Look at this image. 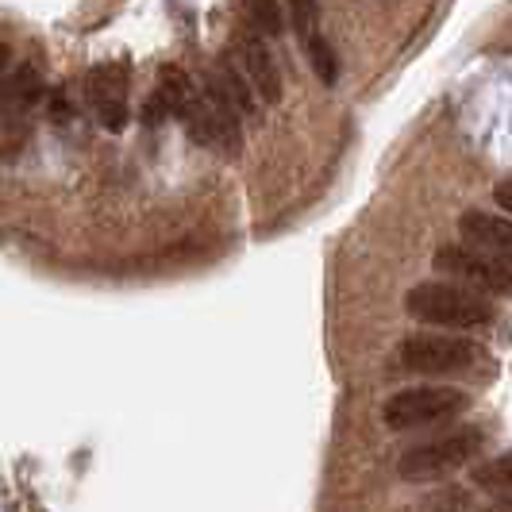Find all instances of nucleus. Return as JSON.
Wrapping results in <instances>:
<instances>
[{
    "mask_svg": "<svg viewBox=\"0 0 512 512\" xmlns=\"http://www.w3.org/2000/svg\"><path fill=\"white\" fill-rule=\"evenodd\" d=\"M412 320L436 324V328H486L493 324V301H486L482 289L466 282H420L405 297Z\"/></svg>",
    "mask_w": 512,
    "mask_h": 512,
    "instance_id": "nucleus-1",
    "label": "nucleus"
},
{
    "mask_svg": "<svg viewBox=\"0 0 512 512\" xmlns=\"http://www.w3.org/2000/svg\"><path fill=\"white\" fill-rule=\"evenodd\" d=\"M486 347L466 339V335H432V332H416L409 339H401L397 347V366L409 370V374H466L474 370L478 362H486Z\"/></svg>",
    "mask_w": 512,
    "mask_h": 512,
    "instance_id": "nucleus-2",
    "label": "nucleus"
},
{
    "mask_svg": "<svg viewBox=\"0 0 512 512\" xmlns=\"http://www.w3.org/2000/svg\"><path fill=\"white\" fill-rule=\"evenodd\" d=\"M466 409H470V393H462L455 385H409L385 401L382 420L393 432H409L439 420H455Z\"/></svg>",
    "mask_w": 512,
    "mask_h": 512,
    "instance_id": "nucleus-3",
    "label": "nucleus"
},
{
    "mask_svg": "<svg viewBox=\"0 0 512 512\" xmlns=\"http://www.w3.org/2000/svg\"><path fill=\"white\" fill-rule=\"evenodd\" d=\"M482 447H486V432H478V428H459V432H451V436L420 443V447H409V451L397 459V474L409 478V482L443 478V474L466 466L474 455H482Z\"/></svg>",
    "mask_w": 512,
    "mask_h": 512,
    "instance_id": "nucleus-4",
    "label": "nucleus"
},
{
    "mask_svg": "<svg viewBox=\"0 0 512 512\" xmlns=\"http://www.w3.org/2000/svg\"><path fill=\"white\" fill-rule=\"evenodd\" d=\"M432 262H436V270H443L455 282L474 285L482 293L512 297V262L489 255L474 243H447V247H439Z\"/></svg>",
    "mask_w": 512,
    "mask_h": 512,
    "instance_id": "nucleus-5",
    "label": "nucleus"
},
{
    "mask_svg": "<svg viewBox=\"0 0 512 512\" xmlns=\"http://www.w3.org/2000/svg\"><path fill=\"white\" fill-rule=\"evenodd\" d=\"M43 101V74L24 62L12 81H4V97H0V128H4V158H16L24 147L27 131H31V116Z\"/></svg>",
    "mask_w": 512,
    "mask_h": 512,
    "instance_id": "nucleus-6",
    "label": "nucleus"
},
{
    "mask_svg": "<svg viewBox=\"0 0 512 512\" xmlns=\"http://www.w3.org/2000/svg\"><path fill=\"white\" fill-rule=\"evenodd\" d=\"M85 101L93 108L97 124L108 131H124L128 128V66L124 62H104L93 66L85 77Z\"/></svg>",
    "mask_w": 512,
    "mask_h": 512,
    "instance_id": "nucleus-7",
    "label": "nucleus"
},
{
    "mask_svg": "<svg viewBox=\"0 0 512 512\" xmlns=\"http://www.w3.org/2000/svg\"><path fill=\"white\" fill-rule=\"evenodd\" d=\"M231 47H235V62L243 66V74L251 77L258 101H266V104L282 101V70H278L274 54H270V47H266V35L255 31L251 24H243L239 31H235Z\"/></svg>",
    "mask_w": 512,
    "mask_h": 512,
    "instance_id": "nucleus-8",
    "label": "nucleus"
},
{
    "mask_svg": "<svg viewBox=\"0 0 512 512\" xmlns=\"http://www.w3.org/2000/svg\"><path fill=\"white\" fill-rule=\"evenodd\" d=\"M459 235L466 243L482 247L489 255L512 262V220L509 216H493V212H482V208H470L459 216Z\"/></svg>",
    "mask_w": 512,
    "mask_h": 512,
    "instance_id": "nucleus-9",
    "label": "nucleus"
},
{
    "mask_svg": "<svg viewBox=\"0 0 512 512\" xmlns=\"http://www.w3.org/2000/svg\"><path fill=\"white\" fill-rule=\"evenodd\" d=\"M474 486L486 497L512 505V459H486L474 466Z\"/></svg>",
    "mask_w": 512,
    "mask_h": 512,
    "instance_id": "nucleus-10",
    "label": "nucleus"
},
{
    "mask_svg": "<svg viewBox=\"0 0 512 512\" xmlns=\"http://www.w3.org/2000/svg\"><path fill=\"white\" fill-rule=\"evenodd\" d=\"M243 24L262 31L266 39L285 35V8L278 0H243Z\"/></svg>",
    "mask_w": 512,
    "mask_h": 512,
    "instance_id": "nucleus-11",
    "label": "nucleus"
},
{
    "mask_svg": "<svg viewBox=\"0 0 512 512\" xmlns=\"http://www.w3.org/2000/svg\"><path fill=\"white\" fill-rule=\"evenodd\" d=\"M305 47H308V62H312L316 77H320L324 85H335V77H339V62H335L328 39H324V35H308Z\"/></svg>",
    "mask_w": 512,
    "mask_h": 512,
    "instance_id": "nucleus-12",
    "label": "nucleus"
},
{
    "mask_svg": "<svg viewBox=\"0 0 512 512\" xmlns=\"http://www.w3.org/2000/svg\"><path fill=\"white\" fill-rule=\"evenodd\" d=\"M493 201H497L501 208H509V212H512V178H509V181H501V185L493 189Z\"/></svg>",
    "mask_w": 512,
    "mask_h": 512,
    "instance_id": "nucleus-13",
    "label": "nucleus"
}]
</instances>
